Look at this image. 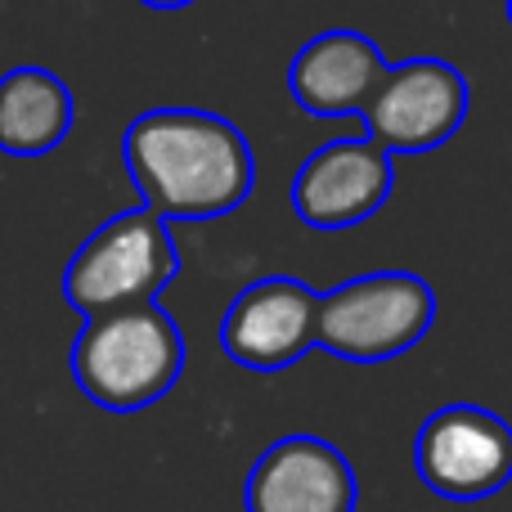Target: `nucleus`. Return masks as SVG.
Here are the masks:
<instances>
[{
    "label": "nucleus",
    "instance_id": "obj_1",
    "mask_svg": "<svg viewBox=\"0 0 512 512\" xmlns=\"http://www.w3.org/2000/svg\"><path fill=\"white\" fill-rule=\"evenodd\" d=\"M126 176L158 221H216L248 203L256 158L230 117L149 108L122 135Z\"/></svg>",
    "mask_w": 512,
    "mask_h": 512
},
{
    "label": "nucleus",
    "instance_id": "obj_2",
    "mask_svg": "<svg viewBox=\"0 0 512 512\" xmlns=\"http://www.w3.org/2000/svg\"><path fill=\"white\" fill-rule=\"evenodd\" d=\"M68 364L90 405L108 414H140L180 382L185 337L158 301L108 310L81 324Z\"/></svg>",
    "mask_w": 512,
    "mask_h": 512
},
{
    "label": "nucleus",
    "instance_id": "obj_3",
    "mask_svg": "<svg viewBox=\"0 0 512 512\" xmlns=\"http://www.w3.org/2000/svg\"><path fill=\"white\" fill-rule=\"evenodd\" d=\"M180 274V252L167 221L135 207L104 221L63 270V301L81 319L108 315L126 306H149Z\"/></svg>",
    "mask_w": 512,
    "mask_h": 512
},
{
    "label": "nucleus",
    "instance_id": "obj_4",
    "mask_svg": "<svg viewBox=\"0 0 512 512\" xmlns=\"http://www.w3.org/2000/svg\"><path fill=\"white\" fill-rule=\"evenodd\" d=\"M436 319V292L409 270H378L319 292L315 346L351 364H382L427 337Z\"/></svg>",
    "mask_w": 512,
    "mask_h": 512
},
{
    "label": "nucleus",
    "instance_id": "obj_5",
    "mask_svg": "<svg viewBox=\"0 0 512 512\" xmlns=\"http://www.w3.org/2000/svg\"><path fill=\"white\" fill-rule=\"evenodd\" d=\"M360 117L382 153H432L459 135L468 117V81L445 59L391 63Z\"/></svg>",
    "mask_w": 512,
    "mask_h": 512
},
{
    "label": "nucleus",
    "instance_id": "obj_6",
    "mask_svg": "<svg viewBox=\"0 0 512 512\" xmlns=\"http://www.w3.org/2000/svg\"><path fill=\"white\" fill-rule=\"evenodd\" d=\"M418 477L441 499H490L512 481V427L481 405H445L414 445Z\"/></svg>",
    "mask_w": 512,
    "mask_h": 512
},
{
    "label": "nucleus",
    "instance_id": "obj_7",
    "mask_svg": "<svg viewBox=\"0 0 512 512\" xmlns=\"http://www.w3.org/2000/svg\"><path fill=\"white\" fill-rule=\"evenodd\" d=\"M319 292L288 274L256 279L221 319V351L252 373H279L315 346Z\"/></svg>",
    "mask_w": 512,
    "mask_h": 512
},
{
    "label": "nucleus",
    "instance_id": "obj_8",
    "mask_svg": "<svg viewBox=\"0 0 512 512\" xmlns=\"http://www.w3.org/2000/svg\"><path fill=\"white\" fill-rule=\"evenodd\" d=\"M391 153L373 140H328L297 167L292 212L310 230H351L391 198Z\"/></svg>",
    "mask_w": 512,
    "mask_h": 512
},
{
    "label": "nucleus",
    "instance_id": "obj_9",
    "mask_svg": "<svg viewBox=\"0 0 512 512\" xmlns=\"http://www.w3.org/2000/svg\"><path fill=\"white\" fill-rule=\"evenodd\" d=\"M360 486L342 450L319 436H283L248 472V512H355Z\"/></svg>",
    "mask_w": 512,
    "mask_h": 512
},
{
    "label": "nucleus",
    "instance_id": "obj_10",
    "mask_svg": "<svg viewBox=\"0 0 512 512\" xmlns=\"http://www.w3.org/2000/svg\"><path fill=\"white\" fill-rule=\"evenodd\" d=\"M387 54L369 41L364 32L333 27L319 32L292 54L288 90L301 113L315 117H360L373 90L387 77Z\"/></svg>",
    "mask_w": 512,
    "mask_h": 512
},
{
    "label": "nucleus",
    "instance_id": "obj_11",
    "mask_svg": "<svg viewBox=\"0 0 512 512\" xmlns=\"http://www.w3.org/2000/svg\"><path fill=\"white\" fill-rule=\"evenodd\" d=\"M72 90L50 68H9L0 77V153L41 158L54 153L72 131Z\"/></svg>",
    "mask_w": 512,
    "mask_h": 512
},
{
    "label": "nucleus",
    "instance_id": "obj_12",
    "mask_svg": "<svg viewBox=\"0 0 512 512\" xmlns=\"http://www.w3.org/2000/svg\"><path fill=\"white\" fill-rule=\"evenodd\" d=\"M140 5H149V9H185V5H194V0H140Z\"/></svg>",
    "mask_w": 512,
    "mask_h": 512
},
{
    "label": "nucleus",
    "instance_id": "obj_13",
    "mask_svg": "<svg viewBox=\"0 0 512 512\" xmlns=\"http://www.w3.org/2000/svg\"><path fill=\"white\" fill-rule=\"evenodd\" d=\"M508 23H512V0H508Z\"/></svg>",
    "mask_w": 512,
    "mask_h": 512
}]
</instances>
